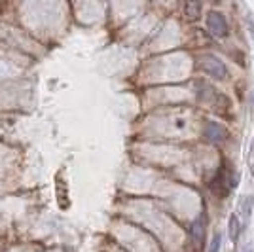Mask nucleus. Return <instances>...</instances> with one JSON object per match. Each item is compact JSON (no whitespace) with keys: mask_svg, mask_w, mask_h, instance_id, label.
<instances>
[{"mask_svg":"<svg viewBox=\"0 0 254 252\" xmlns=\"http://www.w3.org/2000/svg\"><path fill=\"white\" fill-rule=\"evenodd\" d=\"M197 66L205 74H211L212 78H218V80H226L228 78V68H226V64L218 57L203 55L201 59H199V63H197Z\"/></svg>","mask_w":254,"mask_h":252,"instance_id":"obj_1","label":"nucleus"},{"mask_svg":"<svg viewBox=\"0 0 254 252\" xmlns=\"http://www.w3.org/2000/svg\"><path fill=\"white\" fill-rule=\"evenodd\" d=\"M207 27H209V31H211L214 36H226V32H228V23H226L222 13H218V11H211V13H209V17H207Z\"/></svg>","mask_w":254,"mask_h":252,"instance_id":"obj_2","label":"nucleus"},{"mask_svg":"<svg viewBox=\"0 0 254 252\" xmlns=\"http://www.w3.org/2000/svg\"><path fill=\"white\" fill-rule=\"evenodd\" d=\"M191 239H193V243H195V247H201V241H203V233H205V230H203V218L199 216L197 220L191 224Z\"/></svg>","mask_w":254,"mask_h":252,"instance_id":"obj_4","label":"nucleus"},{"mask_svg":"<svg viewBox=\"0 0 254 252\" xmlns=\"http://www.w3.org/2000/svg\"><path fill=\"white\" fill-rule=\"evenodd\" d=\"M203 133H205L207 140H211V142H224L228 138V129L216 122H207Z\"/></svg>","mask_w":254,"mask_h":252,"instance_id":"obj_3","label":"nucleus"},{"mask_svg":"<svg viewBox=\"0 0 254 252\" xmlns=\"http://www.w3.org/2000/svg\"><path fill=\"white\" fill-rule=\"evenodd\" d=\"M230 235H232V239H237V235H239V222H237V216H232V220H230Z\"/></svg>","mask_w":254,"mask_h":252,"instance_id":"obj_6","label":"nucleus"},{"mask_svg":"<svg viewBox=\"0 0 254 252\" xmlns=\"http://www.w3.org/2000/svg\"><path fill=\"white\" fill-rule=\"evenodd\" d=\"M184 11H186V19H188V21H195V19L199 17L201 4H197V2H188L186 8H184Z\"/></svg>","mask_w":254,"mask_h":252,"instance_id":"obj_5","label":"nucleus"}]
</instances>
